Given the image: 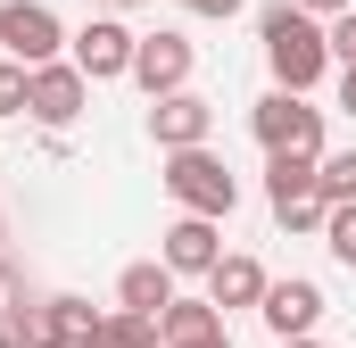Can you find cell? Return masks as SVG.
Here are the masks:
<instances>
[{"mask_svg": "<svg viewBox=\"0 0 356 348\" xmlns=\"http://www.w3.org/2000/svg\"><path fill=\"white\" fill-rule=\"evenodd\" d=\"M257 42H266V67H273V91H307L332 75V42H323V25L307 17V8H290V0H273L266 17H257Z\"/></svg>", "mask_w": 356, "mask_h": 348, "instance_id": "1", "label": "cell"}, {"mask_svg": "<svg viewBox=\"0 0 356 348\" xmlns=\"http://www.w3.org/2000/svg\"><path fill=\"white\" fill-rule=\"evenodd\" d=\"M166 191H175L182 216H207V224H224V216L241 207V174L224 166L216 150H175V158H166Z\"/></svg>", "mask_w": 356, "mask_h": 348, "instance_id": "2", "label": "cell"}, {"mask_svg": "<svg viewBox=\"0 0 356 348\" xmlns=\"http://www.w3.org/2000/svg\"><path fill=\"white\" fill-rule=\"evenodd\" d=\"M249 133L266 158H323V108L298 100V91H266L249 108Z\"/></svg>", "mask_w": 356, "mask_h": 348, "instance_id": "3", "label": "cell"}, {"mask_svg": "<svg viewBox=\"0 0 356 348\" xmlns=\"http://www.w3.org/2000/svg\"><path fill=\"white\" fill-rule=\"evenodd\" d=\"M99 315H108V307H91V299H75V290H50V299H33L8 332H17V348H91Z\"/></svg>", "mask_w": 356, "mask_h": 348, "instance_id": "4", "label": "cell"}, {"mask_svg": "<svg viewBox=\"0 0 356 348\" xmlns=\"http://www.w3.org/2000/svg\"><path fill=\"white\" fill-rule=\"evenodd\" d=\"M0 58L17 67H58L67 58V25L50 0H0Z\"/></svg>", "mask_w": 356, "mask_h": 348, "instance_id": "5", "label": "cell"}, {"mask_svg": "<svg viewBox=\"0 0 356 348\" xmlns=\"http://www.w3.org/2000/svg\"><path fill=\"white\" fill-rule=\"evenodd\" d=\"M133 50H141V33H133L124 17H83V25L67 33V58H75L83 84H116V75H133Z\"/></svg>", "mask_w": 356, "mask_h": 348, "instance_id": "6", "label": "cell"}, {"mask_svg": "<svg viewBox=\"0 0 356 348\" xmlns=\"http://www.w3.org/2000/svg\"><path fill=\"white\" fill-rule=\"evenodd\" d=\"M191 75H199V42H182L175 25L141 33V50H133V84L149 91V100H175V91H191Z\"/></svg>", "mask_w": 356, "mask_h": 348, "instance_id": "7", "label": "cell"}, {"mask_svg": "<svg viewBox=\"0 0 356 348\" xmlns=\"http://www.w3.org/2000/svg\"><path fill=\"white\" fill-rule=\"evenodd\" d=\"M158 265H166L175 282H182V274L207 282V274L224 265V224H207V216H175V224L158 232Z\"/></svg>", "mask_w": 356, "mask_h": 348, "instance_id": "8", "label": "cell"}, {"mask_svg": "<svg viewBox=\"0 0 356 348\" xmlns=\"http://www.w3.org/2000/svg\"><path fill=\"white\" fill-rule=\"evenodd\" d=\"M91 84L75 75V58H58V67H33V91H25V116L42 125V133H67L75 116H83Z\"/></svg>", "mask_w": 356, "mask_h": 348, "instance_id": "9", "label": "cell"}, {"mask_svg": "<svg viewBox=\"0 0 356 348\" xmlns=\"http://www.w3.org/2000/svg\"><path fill=\"white\" fill-rule=\"evenodd\" d=\"M257 315H266V332H273V340H315V324H323V282H307V274L273 282Z\"/></svg>", "mask_w": 356, "mask_h": 348, "instance_id": "10", "label": "cell"}, {"mask_svg": "<svg viewBox=\"0 0 356 348\" xmlns=\"http://www.w3.org/2000/svg\"><path fill=\"white\" fill-rule=\"evenodd\" d=\"M207 133H216V108L199 100V91H175V100H149V141L175 158V150H207Z\"/></svg>", "mask_w": 356, "mask_h": 348, "instance_id": "11", "label": "cell"}, {"mask_svg": "<svg viewBox=\"0 0 356 348\" xmlns=\"http://www.w3.org/2000/svg\"><path fill=\"white\" fill-rule=\"evenodd\" d=\"M266 290H273V274L249 249H224V265L207 274V307L216 315H232V307H266Z\"/></svg>", "mask_w": 356, "mask_h": 348, "instance_id": "12", "label": "cell"}, {"mask_svg": "<svg viewBox=\"0 0 356 348\" xmlns=\"http://www.w3.org/2000/svg\"><path fill=\"white\" fill-rule=\"evenodd\" d=\"M175 299H182V290H175V274H166L158 258H141V265L116 274V307H124V315H149V324H158Z\"/></svg>", "mask_w": 356, "mask_h": 348, "instance_id": "13", "label": "cell"}, {"mask_svg": "<svg viewBox=\"0 0 356 348\" xmlns=\"http://www.w3.org/2000/svg\"><path fill=\"white\" fill-rule=\"evenodd\" d=\"M207 332H224V315H216L207 299H175V307L158 315V348H191V340H207Z\"/></svg>", "mask_w": 356, "mask_h": 348, "instance_id": "14", "label": "cell"}, {"mask_svg": "<svg viewBox=\"0 0 356 348\" xmlns=\"http://www.w3.org/2000/svg\"><path fill=\"white\" fill-rule=\"evenodd\" d=\"M315 166H323V158H266V207L307 199V191H315Z\"/></svg>", "mask_w": 356, "mask_h": 348, "instance_id": "15", "label": "cell"}, {"mask_svg": "<svg viewBox=\"0 0 356 348\" xmlns=\"http://www.w3.org/2000/svg\"><path fill=\"white\" fill-rule=\"evenodd\" d=\"M91 348H158V324H149V315L108 307V315H99V332H91Z\"/></svg>", "mask_w": 356, "mask_h": 348, "instance_id": "16", "label": "cell"}, {"mask_svg": "<svg viewBox=\"0 0 356 348\" xmlns=\"http://www.w3.org/2000/svg\"><path fill=\"white\" fill-rule=\"evenodd\" d=\"M315 199H323V207H348V199H356V150H323V166H315Z\"/></svg>", "mask_w": 356, "mask_h": 348, "instance_id": "17", "label": "cell"}, {"mask_svg": "<svg viewBox=\"0 0 356 348\" xmlns=\"http://www.w3.org/2000/svg\"><path fill=\"white\" fill-rule=\"evenodd\" d=\"M323 249H332V258H340V265L356 274V199H348V207H332V216H323Z\"/></svg>", "mask_w": 356, "mask_h": 348, "instance_id": "18", "label": "cell"}, {"mask_svg": "<svg viewBox=\"0 0 356 348\" xmlns=\"http://www.w3.org/2000/svg\"><path fill=\"white\" fill-rule=\"evenodd\" d=\"M323 216H332V207H323L315 191H307V199H290V207H273V224H282V232H323Z\"/></svg>", "mask_w": 356, "mask_h": 348, "instance_id": "19", "label": "cell"}, {"mask_svg": "<svg viewBox=\"0 0 356 348\" xmlns=\"http://www.w3.org/2000/svg\"><path fill=\"white\" fill-rule=\"evenodd\" d=\"M25 307H33V290H25V274H17V265L0 258V332H8V324H17Z\"/></svg>", "mask_w": 356, "mask_h": 348, "instance_id": "20", "label": "cell"}, {"mask_svg": "<svg viewBox=\"0 0 356 348\" xmlns=\"http://www.w3.org/2000/svg\"><path fill=\"white\" fill-rule=\"evenodd\" d=\"M25 91H33V67L0 58V116H25Z\"/></svg>", "mask_w": 356, "mask_h": 348, "instance_id": "21", "label": "cell"}, {"mask_svg": "<svg viewBox=\"0 0 356 348\" xmlns=\"http://www.w3.org/2000/svg\"><path fill=\"white\" fill-rule=\"evenodd\" d=\"M323 42H332V67L348 75V67H356V8H348V17H332V25H323Z\"/></svg>", "mask_w": 356, "mask_h": 348, "instance_id": "22", "label": "cell"}, {"mask_svg": "<svg viewBox=\"0 0 356 348\" xmlns=\"http://www.w3.org/2000/svg\"><path fill=\"white\" fill-rule=\"evenodd\" d=\"M175 8H191V17H216V25H224V17H241L249 0H175Z\"/></svg>", "mask_w": 356, "mask_h": 348, "instance_id": "23", "label": "cell"}, {"mask_svg": "<svg viewBox=\"0 0 356 348\" xmlns=\"http://www.w3.org/2000/svg\"><path fill=\"white\" fill-rule=\"evenodd\" d=\"M290 8H307V17H315V25H332V17H348L356 0H290Z\"/></svg>", "mask_w": 356, "mask_h": 348, "instance_id": "24", "label": "cell"}, {"mask_svg": "<svg viewBox=\"0 0 356 348\" xmlns=\"http://www.w3.org/2000/svg\"><path fill=\"white\" fill-rule=\"evenodd\" d=\"M91 17H124V8H141V0H83Z\"/></svg>", "mask_w": 356, "mask_h": 348, "instance_id": "25", "label": "cell"}, {"mask_svg": "<svg viewBox=\"0 0 356 348\" xmlns=\"http://www.w3.org/2000/svg\"><path fill=\"white\" fill-rule=\"evenodd\" d=\"M340 116H356V67L340 75Z\"/></svg>", "mask_w": 356, "mask_h": 348, "instance_id": "26", "label": "cell"}, {"mask_svg": "<svg viewBox=\"0 0 356 348\" xmlns=\"http://www.w3.org/2000/svg\"><path fill=\"white\" fill-rule=\"evenodd\" d=\"M191 348H232V332H207V340H191Z\"/></svg>", "mask_w": 356, "mask_h": 348, "instance_id": "27", "label": "cell"}, {"mask_svg": "<svg viewBox=\"0 0 356 348\" xmlns=\"http://www.w3.org/2000/svg\"><path fill=\"white\" fill-rule=\"evenodd\" d=\"M273 348H323V340H273Z\"/></svg>", "mask_w": 356, "mask_h": 348, "instance_id": "28", "label": "cell"}, {"mask_svg": "<svg viewBox=\"0 0 356 348\" xmlns=\"http://www.w3.org/2000/svg\"><path fill=\"white\" fill-rule=\"evenodd\" d=\"M0 348H17V332H0Z\"/></svg>", "mask_w": 356, "mask_h": 348, "instance_id": "29", "label": "cell"}, {"mask_svg": "<svg viewBox=\"0 0 356 348\" xmlns=\"http://www.w3.org/2000/svg\"><path fill=\"white\" fill-rule=\"evenodd\" d=\"M0 241H8V216H0Z\"/></svg>", "mask_w": 356, "mask_h": 348, "instance_id": "30", "label": "cell"}]
</instances>
